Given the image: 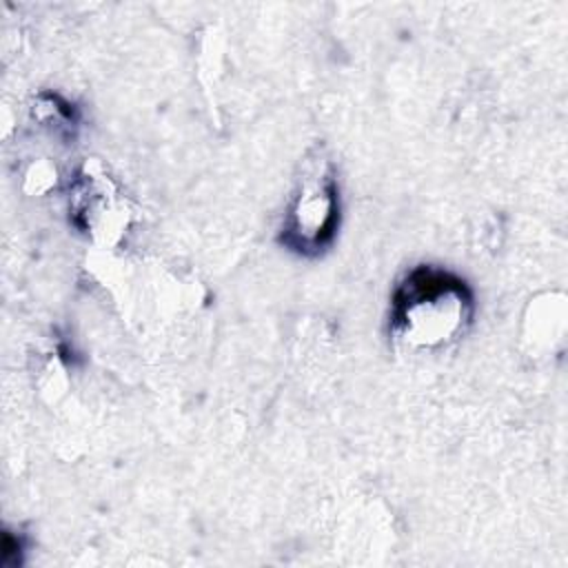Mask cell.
I'll use <instances>...</instances> for the list:
<instances>
[{"instance_id":"3957f363","label":"cell","mask_w":568,"mask_h":568,"mask_svg":"<svg viewBox=\"0 0 568 568\" xmlns=\"http://www.w3.org/2000/svg\"><path fill=\"white\" fill-rule=\"evenodd\" d=\"M126 204L115 184L89 166L73 180L69 195V217L95 240H113L126 226Z\"/></svg>"},{"instance_id":"7a4b0ae2","label":"cell","mask_w":568,"mask_h":568,"mask_svg":"<svg viewBox=\"0 0 568 568\" xmlns=\"http://www.w3.org/2000/svg\"><path fill=\"white\" fill-rule=\"evenodd\" d=\"M342 220V197L335 166L324 155L304 160L277 242L295 255L320 257L335 242Z\"/></svg>"},{"instance_id":"6da1fadb","label":"cell","mask_w":568,"mask_h":568,"mask_svg":"<svg viewBox=\"0 0 568 568\" xmlns=\"http://www.w3.org/2000/svg\"><path fill=\"white\" fill-rule=\"evenodd\" d=\"M475 308V293L462 275L419 264L393 286L388 335L410 351L446 348L473 326Z\"/></svg>"}]
</instances>
